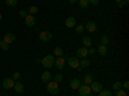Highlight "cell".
<instances>
[{"instance_id":"ba28073f","label":"cell","mask_w":129,"mask_h":96,"mask_svg":"<svg viewBox=\"0 0 129 96\" xmlns=\"http://www.w3.org/2000/svg\"><path fill=\"white\" fill-rule=\"evenodd\" d=\"M14 80H12V78H5L4 81H3V87L5 88V90H10V88H13V86H14Z\"/></svg>"},{"instance_id":"b9f144b4","label":"cell","mask_w":129,"mask_h":96,"mask_svg":"<svg viewBox=\"0 0 129 96\" xmlns=\"http://www.w3.org/2000/svg\"><path fill=\"white\" fill-rule=\"evenodd\" d=\"M88 96H93V95H88Z\"/></svg>"},{"instance_id":"30bf717a","label":"cell","mask_w":129,"mask_h":96,"mask_svg":"<svg viewBox=\"0 0 129 96\" xmlns=\"http://www.w3.org/2000/svg\"><path fill=\"white\" fill-rule=\"evenodd\" d=\"M64 26H66L67 28H74L75 26H76V19H75L74 17L66 18V20H64Z\"/></svg>"},{"instance_id":"74e56055","label":"cell","mask_w":129,"mask_h":96,"mask_svg":"<svg viewBox=\"0 0 129 96\" xmlns=\"http://www.w3.org/2000/svg\"><path fill=\"white\" fill-rule=\"evenodd\" d=\"M69 2H70L71 4H75V3H78V2H79V0H69Z\"/></svg>"},{"instance_id":"8d00e7d4","label":"cell","mask_w":129,"mask_h":96,"mask_svg":"<svg viewBox=\"0 0 129 96\" xmlns=\"http://www.w3.org/2000/svg\"><path fill=\"white\" fill-rule=\"evenodd\" d=\"M128 3H129V0H121V4L125 6V5H128Z\"/></svg>"},{"instance_id":"ab89813d","label":"cell","mask_w":129,"mask_h":96,"mask_svg":"<svg viewBox=\"0 0 129 96\" xmlns=\"http://www.w3.org/2000/svg\"><path fill=\"white\" fill-rule=\"evenodd\" d=\"M115 2H116V3H120V2H121V0H115Z\"/></svg>"},{"instance_id":"44dd1931","label":"cell","mask_w":129,"mask_h":96,"mask_svg":"<svg viewBox=\"0 0 129 96\" xmlns=\"http://www.w3.org/2000/svg\"><path fill=\"white\" fill-rule=\"evenodd\" d=\"M100 96H112V92H111V90H101L100 92Z\"/></svg>"},{"instance_id":"f546056e","label":"cell","mask_w":129,"mask_h":96,"mask_svg":"<svg viewBox=\"0 0 129 96\" xmlns=\"http://www.w3.org/2000/svg\"><path fill=\"white\" fill-rule=\"evenodd\" d=\"M120 88H123V87H121V82H115V83L112 84V90L117 91V90H120Z\"/></svg>"},{"instance_id":"7402d4cb","label":"cell","mask_w":129,"mask_h":96,"mask_svg":"<svg viewBox=\"0 0 129 96\" xmlns=\"http://www.w3.org/2000/svg\"><path fill=\"white\" fill-rule=\"evenodd\" d=\"M78 3L80 4V8H83V9H87L89 6V2H88V0H79Z\"/></svg>"},{"instance_id":"ffe728a7","label":"cell","mask_w":129,"mask_h":96,"mask_svg":"<svg viewBox=\"0 0 129 96\" xmlns=\"http://www.w3.org/2000/svg\"><path fill=\"white\" fill-rule=\"evenodd\" d=\"M83 46L84 48H90L92 46V38L89 36H83Z\"/></svg>"},{"instance_id":"e0dca14e","label":"cell","mask_w":129,"mask_h":96,"mask_svg":"<svg viewBox=\"0 0 129 96\" xmlns=\"http://www.w3.org/2000/svg\"><path fill=\"white\" fill-rule=\"evenodd\" d=\"M83 81H84V84H90L93 81H94V77H93V74L92 73H87L84 76V78H83Z\"/></svg>"},{"instance_id":"8fae6325","label":"cell","mask_w":129,"mask_h":96,"mask_svg":"<svg viewBox=\"0 0 129 96\" xmlns=\"http://www.w3.org/2000/svg\"><path fill=\"white\" fill-rule=\"evenodd\" d=\"M84 28L87 31H89V32H95L97 31V24H95V22H93V20H88L87 24L84 26Z\"/></svg>"},{"instance_id":"836d02e7","label":"cell","mask_w":129,"mask_h":96,"mask_svg":"<svg viewBox=\"0 0 129 96\" xmlns=\"http://www.w3.org/2000/svg\"><path fill=\"white\" fill-rule=\"evenodd\" d=\"M89 2V5H93V6H97L100 4V0H88Z\"/></svg>"},{"instance_id":"d6986e66","label":"cell","mask_w":129,"mask_h":96,"mask_svg":"<svg viewBox=\"0 0 129 96\" xmlns=\"http://www.w3.org/2000/svg\"><path fill=\"white\" fill-rule=\"evenodd\" d=\"M13 88L16 90V92H18V94H22L25 90H23V84L21 83L19 81H17V82H14V86H13Z\"/></svg>"},{"instance_id":"603a6c76","label":"cell","mask_w":129,"mask_h":96,"mask_svg":"<svg viewBox=\"0 0 129 96\" xmlns=\"http://www.w3.org/2000/svg\"><path fill=\"white\" fill-rule=\"evenodd\" d=\"M54 56H63V50L58 46V48H54Z\"/></svg>"},{"instance_id":"d6a6232c","label":"cell","mask_w":129,"mask_h":96,"mask_svg":"<svg viewBox=\"0 0 129 96\" xmlns=\"http://www.w3.org/2000/svg\"><path fill=\"white\" fill-rule=\"evenodd\" d=\"M121 87H123V90H129V82L128 81H124L123 83H121Z\"/></svg>"},{"instance_id":"9a60e30c","label":"cell","mask_w":129,"mask_h":96,"mask_svg":"<svg viewBox=\"0 0 129 96\" xmlns=\"http://www.w3.org/2000/svg\"><path fill=\"white\" fill-rule=\"evenodd\" d=\"M97 52L98 54H101L102 56H105V55H107V52H109V49H107V45H100L98 48H97Z\"/></svg>"},{"instance_id":"ac0fdd59","label":"cell","mask_w":129,"mask_h":96,"mask_svg":"<svg viewBox=\"0 0 129 96\" xmlns=\"http://www.w3.org/2000/svg\"><path fill=\"white\" fill-rule=\"evenodd\" d=\"M89 66H90V60H89V59H85V58H84V59H80V62H79V68H81V69H83V68H88Z\"/></svg>"},{"instance_id":"f1b7e54d","label":"cell","mask_w":129,"mask_h":96,"mask_svg":"<svg viewBox=\"0 0 129 96\" xmlns=\"http://www.w3.org/2000/svg\"><path fill=\"white\" fill-rule=\"evenodd\" d=\"M0 49L2 50H9V44H7L4 41H0Z\"/></svg>"},{"instance_id":"484cf974","label":"cell","mask_w":129,"mask_h":96,"mask_svg":"<svg viewBox=\"0 0 129 96\" xmlns=\"http://www.w3.org/2000/svg\"><path fill=\"white\" fill-rule=\"evenodd\" d=\"M84 30L85 28H84L83 24H76V26H75V32H76V34H83Z\"/></svg>"},{"instance_id":"d590c367","label":"cell","mask_w":129,"mask_h":96,"mask_svg":"<svg viewBox=\"0 0 129 96\" xmlns=\"http://www.w3.org/2000/svg\"><path fill=\"white\" fill-rule=\"evenodd\" d=\"M27 14H28V13L26 12V10H21V12H19V16H21V17H23V18H26Z\"/></svg>"},{"instance_id":"f35d334b","label":"cell","mask_w":129,"mask_h":96,"mask_svg":"<svg viewBox=\"0 0 129 96\" xmlns=\"http://www.w3.org/2000/svg\"><path fill=\"white\" fill-rule=\"evenodd\" d=\"M117 6H119V8H124V5L121 4V2H120V3H117Z\"/></svg>"},{"instance_id":"2e32d148","label":"cell","mask_w":129,"mask_h":96,"mask_svg":"<svg viewBox=\"0 0 129 96\" xmlns=\"http://www.w3.org/2000/svg\"><path fill=\"white\" fill-rule=\"evenodd\" d=\"M16 35L14 34H7L5 36H4V38H3V41L4 42H7V44H10V42H13V41H16Z\"/></svg>"},{"instance_id":"4316f807","label":"cell","mask_w":129,"mask_h":96,"mask_svg":"<svg viewBox=\"0 0 129 96\" xmlns=\"http://www.w3.org/2000/svg\"><path fill=\"white\" fill-rule=\"evenodd\" d=\"M38 10H39V8H38L36 5H32V6H30V8H28V13L32 16V14L38 13Z\"/></svg>"},{"instance_id":"d4e9b609","label":"cell","mask_w":129,"mask_h":96,"mask_svg":"<svg viewBox=\"0 0 129 96\" xmlns=\"http://www.w3.org/2000/svg\"><path fill=\"white\" fill-rule=\"evenodd\" d=\"M114 96H128V92H126L125 90L120 88V90L115 91V95H114Z\"/></svg>"},{"instance_id":"4fadbf2b","label":"cell","mask_w":129,"mask_h":96,"mask_svg":"<svg viewBox=\"0 0 129 96\" xmlns=\"http://www.w3.org/2000/svg\"><path fill=\"white\" fill-rule=\"evenodd\" d=\"M40 80H41V82L48 83L52 80V73L49 70H44V72H43V74H41V77H40Z\"/></svg>"},{"instance_id":"1f68e13d","label":"cell","mask_w":129,"mask_h":96,"mask_svg":"<svg viewBox=\"0 0 129 96\" xmlns=\"http://www.w3.org/2000/svg\"><path fill=\"white\" fill-rule=\"evenodd\" d=\"M19 78H21V73H19V72H14V73H13V77H12V80L18 81Z\"/></svg>"},{"instance_id":"3957f363","label":"cell","mask_w":129,"mask_h":96,"mask_svg":"<svg viewBox=\"0 0 129 96\" xmlns=\"http://www.w3.org/2000/svg\"><path fill=\"white\" fill-rule=\"evenodd\" d=\"M78 90H79L80 96H88V95H90V91H92L89 84H80V87Z\"/></svg>"},{"instance_id":"52a82bcc","label":"cell","mask_w":129,"mask_h":96,"mask_svg":"<svg viewBox=\"0 0 129 96\" xmlns=\"http://www.w3.org/2000/svg\"><path fill=\"white\" fill-rule=\"evenodd\" d=\"M66 59L67 58H64V56H57L56 60H54V66L58 68V69H62L64 67V64H66Z\"/></svg>"},{"instance_id":"277c9868","label":"cell","mask_w":129,"mask_h":96,"mask_svg":"<svg viewBox=\"0 0 129 96\" xmlns=\"http://www.w3.org/2000/svg\"><path fill=\"white\" fill-rule=\"evenodd\" d=\"M52 32H49V31H43V32H40V35H39V38L43 41V42H49L50 40H52Z\"/></svg>"},{"instance_id":"9c48e42d","label":"cell","mask_w":129,"mask_h":96,"mask_svg":"<svg viewBox=\"0 0 129 96\" xmlns=\"http://www.w3.org/2000/svg\"><path fill=\"white\" fill-rule=\"evenodd\" d=\"M102 88H103V87H102V83H101V82L93 81V82L90 83V90H92L93 92H100Z\"/></svg>"},{"instance_id":"83f0119b","label":"cell","mask_w":129,"mask_h":96,"mask_svg":"<svg viewBox=\"0 0 129 96\" xmlns=\"http://www.w3.org/2000/svg\"><path fill=\"white\" fill-rule=\"evenodd\" d=\"M101 44L102 45H107V44H109V37H107L106 35H102L101 36Z\"/></svg>"},{"instance_id":"5b68a950","label":"cell","mask_w":129,"mask_h":96,"mask_svg":"<svg viewBox=\"0 0 129 96\" xmlns=\"http://www.w3.org/2000/svg\"><path fill=\"white\" fill-rule=\"evenodd\" d=\"M88 55H89V54H88V48L81 46V48H79L78 51H76V58H78V59H84V58H87Z\"/></svg>"},{"instance_id":"6da1fadb","label":"cell","mask_w":129,"mask_h":96,"mask_svg":"<svg viewBox=\"0 0 129 96\" xmlns=\"http://www.w3.org/2000/svg\"><path fill=\"white\" fill-rule=\"evenodd\" d=\"M54 60H56V56L54 55H45L44 58L41 59V64L43 67H44L45 69H50L53 66H54Z\"/></svg>"},{"instance_id":"60d3db41","label":"cell","mask_w":129,"mask_h":96,"mask_svg":"<svg viewBox=\"0 0 129 96\" xmlns=\"http://www.w3.org/2000/svg\"><path fill=\"white\" fill-rule=\"evenodd\" d=\"M2 19H3V17H2V14H0V22H2Z\"/></svg>"},{"instance_id":"7a4b0ae2","label":"cell","mask_w":129,"mask_h":96,"mask_svg":"<svg viewBox=\"0 0 129 96\" xmlns=\"http://www.w3.org/2000/svg\"><path fill=\"white\" fill-rule=\"evenodd\" d=\"M47 90H48V92L52 94V95H57V94H59L58 82H56V81H49V82L47 83Z\"/></svg>"},{"instance_id":"e575fe53","label":"cell","mask_w":129,"mask_h":96,"mask_svg":"<svg viewBox=\"0 0 129 96\" xmlns=\"http://www.w3.org/2000/svg\"><path fill=\"white\" fill-rule=\"evenodd\" d=\"M95 52H97V49H94L92 46H90V49H88V54H95Z\"/></svg>"},{"instance_id":"8992f818","label":"cell","mask_w":129,"mask_h":96,"mask_svg":"<svg viewBox=\"0 0 129 96\" xmlns=\"http://www.w3.org/2000/svg\"><path fill=\"white\" fill-rule=\"evenodd\" d=\"M79 62H80V59H78L76 56L67 58V64H69L71 68H74V69H78L79 68Z\"/></svg>"},{"instance_id":"7c38bea8","label":"cell","mask_w":129,"mask_h":96,"mask_svg":"<svg viewBox=\"0 0 129 96\" xmlns=\"http://www.w3.org/2000/svg\"><path fill=\"white\" fill-rule=\"evenodd\" d=\"M25 23H26V26H28V27L35 26V23H36L35 17H34V16H31V14H27L26 18H25Z\"/></svg>"},{"instance_id":"5bb4252c","label":"cell","mask_w":129,"mask_h":96,"mask_svg":"<svg viewBox=\"0 0 129 96\" xmlns=\"http://www.w3.org/2000/svg\"><path fill=\"white\" fill-rule=\"evenodd\" d=\"M80 84H81V82H80L79 78H72V80L70 81V87H71L72 90H78V88L80 87Z\"/></svg>"},{"instance_id":"cb8c5ba5","label":"cell","mask_w":129,"mask_h":96,"mask_svg":"<svg viewBox=\"0 0 129 96\" xmlns=\"http://www.w3.org/2000/svg\"><path fill=\"white\" fill-rule=\"evenodd\" d=\"M5 4L8 6H10V8H13V6H16L18 4V0H5Z\"/></svg>"},{"instance_id":"4dcf8cb0","label":"cell","mask_w":129,"mask_h":96,"mask_svg":"<svg viewBox=\"0 0 129 96\" xmlns=\"http://www.w3.org/2000/svg\"><path fill=\"white\" fill-rule=\"evenodd\" d=\"M62 80H63V76H62L61 73H58V74H56V76H54V81L56 82H62Z\"/></svg>"}]
</instances>
